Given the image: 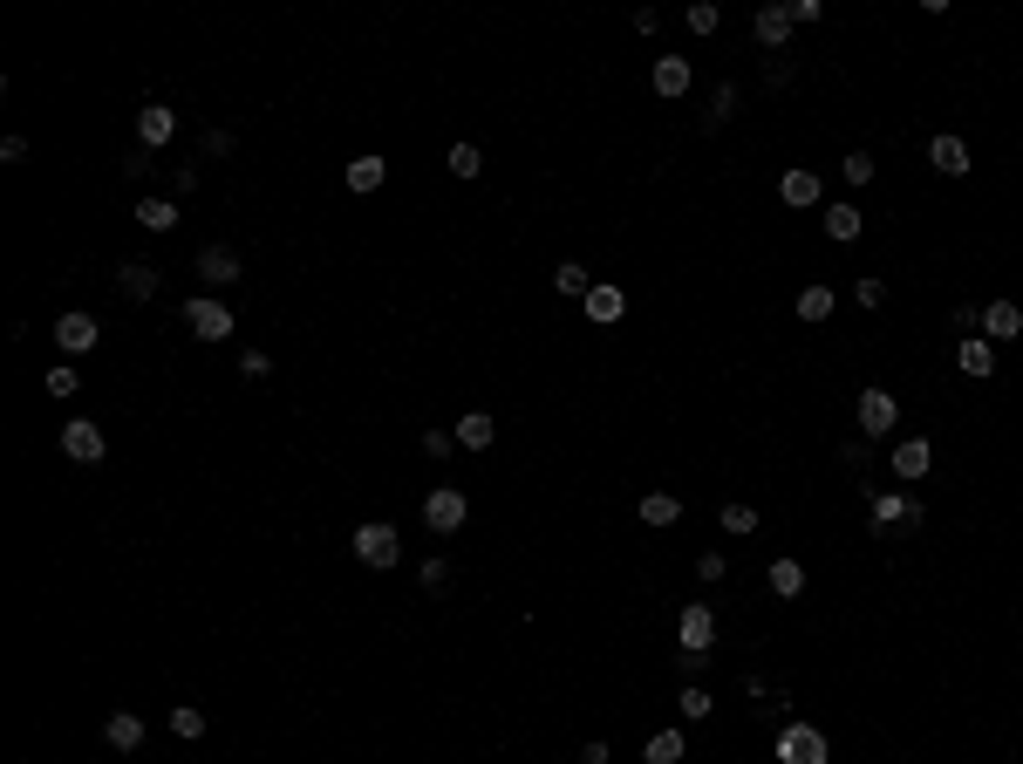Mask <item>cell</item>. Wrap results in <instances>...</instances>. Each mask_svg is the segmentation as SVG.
Returning a JSON list of instances; mask_svg holds the SVG:
<instances>
[{"instance_id": "cell-1", "label": "cell", "mask_w": 1023, "mask_h": 764, "mask_svg": "<svg viewBox=\"0 0 1023 764\" xmlns=\"http://www.w3.org/2000/svg\"><path fill=\"white\" fill-rule=\"evenodd\" d=\"M348 553L362 560V567H396L403 560V539H396V526L389 519H369V526H355V539H348Z\"/></svg>"}, {"instance_id": "cell-2", "label": "cell", "mask_w": 1023, "mask_h": 764, "mask_svg": "<svg viewBox=\"0 0 1023 764\" xmlns=\"http://www.w3.org/2000/svg\"><path fill=\"white\" fill-rule=\"evenodd\" d=\"M471 519V498L457 492V485H437V492H423V526L430 533H457Z\"/></svg>"}, {"instance_id": "cell-3", "label": "cell", "mask_w": 1023, "mask_h": 764, "mask_svg": "<svg viewBox=\"0 0 1023 764\" xmlns=\"http://www.w3.org/2000/svg\"><path fill=\"white\" fill-rule=\"evenodd\" d=\"M185 328L198 335V342H226V335H232V307L212 301V294H191V301H185Z\"/></svg>"}, {"instance_id": "cell-4", "label": "cell", "mask_w": 1023, "mask_h": 764, "mask_svg": "<svg viewBox=\"0 0 1023 764\" xmlns=\"http://www.w3.org/2000/svg\"><path fill=\"white\" fill-rule=\"evenodd\" d=\"M894 423H901V403H894V389L867 382V389H860V437H894Z\"/></svg>"}, {"instance_id": "cell-5", "label": "cell", "mask_w": 1023, "mask_h": 764, "mask_svg": "<svg viewBox=\"0 0 1023 764\" xmlns=\"http://www.w3.org/2000/svg\"><path fill=\"white\" fill-rule=\"evenodd\" d=\"M676 642H682V655H710V642H717V614L703 608V601H689V608L676 614Z\"/></svg>"}, {"instance_id": "cell-6", "label": "cell", "mask_w": 1023, "mask_h": 764, "mask_svg": "<svg viewBox=\"0 0 1023 764\" xmlns=\"http://www.w3.org/2000/svg\"><path fill=\"white\" fill-rule=\"evenodd\" d=\"M62 451H69L76 464H103V458H110V437H103L89 417H69V423H62Z\"/></svg>"}, {"instance_id": "cell-7", "label": "cell", "mask_w": 1023, "mask_h": 764, "mask_svg": "<svg viewBox=\"0 0 1023 764\" xmlns=\"http://www.w3.org/2000/svg\"><path fill=\"white\" fill-rule=\"evenodd\" d=\"M778 764H826V730L792 724L785 737H778Z\"/></svg>"}, {"instance_id": "cell-8", "label": "cell", "mask_w": 1023, "mask_h": 764, "mask_svg": "<svg viewBox=\"0 0 1023 764\" xmlns=\"http://www.w3.org/2000/svg\"><path fill=\"white\" fill-rule=\"evenodd\" d=\"M928 471H935V444H928V437H901V444H894V478H901V485H921Z\"/></svg>"}, {"instance_id": "cell-9", "label": "cell", "mask_w": 1023, "mask_h": 764, "mask_svg": "<svg viewBox=\"0 0 1023 764\" xmlns=\"http://www.w3.org/2000/svg\"><path fill=\"white\" fill-rule=\"evenodd\" d=\"M751 35H758V48H771V55H778V48L792 41V7H785V0L758 7V14H751Z\"/></svg>"}, {"instance_id": "cell-10", "label": "cell", "mask_w": 1023, "mask_h": 764, "mask_svg": "<svg viewBox=\"0 0 1023 764\" xmlns=\"http://www.w3.org/2000/svg\"><path fill=\"white\" fill-rule=\"evenodd\" d=\"M55 342L69 348V355H89V348L103 342V328H96V314H82V307H69V314L55 321Z\"/></svg>"}, {"instance_id": "cell-11", "label": "cell", "mask_w": 1023, "mask_h": 764, "mask_svg": "<svg viewBox=\"0 0 1023 764\" xmlns=\"http://www.w3.org/2000/svg\"><path fill=\"white\" fill-rule=\"evenodd\" d=\"M171 137H178V110H164V103H144V110H137V144H144V151H164Z\"/></svg>"}, {"instance_id": "cell-12", "label": "cell", "mask_w": 1023, "mask_h": 764, "mask_svg": "<svg viewBox=\"0 0 1023 764\" xmlns=\"http://www.w3.org/2000/svg\"><path fill=\"white\" fill-rule=\"evenodd\" d=\"M778 198H785L792 212H812V205L826 198V185H819V171H805V164H792V171L778 178Z\"/></svg>"}, {"instance_id": "cell-13", "label": "cell", "mask_w": 1023, "mask_h": 764, "mask_svg": "<svg viewBox=\"0 0 1023 764\" xmlns=\"http://www.w3.org/2000/svg\"><path fill=\"white\" fill-rule=\"evenodd\" d=\"M983 342H1023V307L1017 301H989L983 307Z\"/></svg>"}, {"instance_id": "cell-14", "label": "cell", "mask_w": 1023, "mask_h": 764, "mask_svg": "<svg viewBox=\"0 0 1023 764\" xmlns=\"http://www.w3.org/2000/svg\"><path fill=\"white\" fill-rule=\"evenodd\" d=\"M873 526H921V498H908V492H873Z\"/></svg>"}, {"instance_id": "cell-15", "label": "cell", "mask_w": 1023, "mask_h": 764, "mask_svg": "<svg viewBox=\"0 0 1023 764\" xmlns=\"http://www.w3.org/2000/svg\"><path fill=\"white\" fill-rule=\"evenodd\" d=\"M955 369L976 376V382H989V376H996V348H989L983 335H962V342H955Z\"/></svg>"}, {"instance_id": "cell-16", "label": "cell", "mask_w": 1023, "mask_h": 764, "mask_svg": "<svg viewBox=\"0 0 1023 764\" xmlns=\"http://www.w3.org/2000/svg\"><path fill=\"white\" fill-rule=\"evenodd\" d=\"M492 444H498V423L485 410H464L457 417V451H492Z\"/></svg>"}, {"instance_id": "cell-17", "label": "cell", "mask_w": 1023, "mask_h": 764, "mask_svg": "<svg viewBox=\"0 0 1023 764\" xmlns=\"http://www.w3.org/2000/svg\"><path fill=\"white\" fill-rule=\"evenodd\" d=\"M341 178H348V191H355V198H369V191H382V178H389V157H376V151H369V157H355V164H348Z\"/></svg>"}, {"instance_id": "cell-18", "label": "cell", "mask_w": 1023, "mask_h": 764, "mask_svg": "<svg viewBox=\"0 0 1023 764\" xmlns=\"http://www.w3.org/2000/svg\"><path fill=\"white\" fill-rule=\"evenodd\" d=\"M689 82H696L689 55H662L655 62V96H689Z\"/></svg>"}, {"instance_id": "cell-19", "label": "cell", "mask_w": 1023, "mask_h": 764, "mask_svg": "<svg viewBox=\"0 0 1023 764\" xmlns=\"http://www.w3.org/2000/svg\"><path fill=\"white\" fill-rule=\"evenodd\" d=\"M928 164H935L942 178H969V144H962V137H935V144H928Z\"/></svg>"}, {"instance_id": "cell-20", "label": "cell", "mask_w": 1023, "mask_h": 764, "mask_svg": "<svg viewBox=\"0 0 1023 764\" xmlns=\"http://www.w3.org/2000/svg\"><path fill=\"white\" fill-rule=\"evenodd\" d=\"M198 273H205V287H232L239 280V253L232 246H205L198 253Z\"/></svg>"}, {"instance_id": "cell-21", "label": "cell", "mask_w": 1023, "mask_h": 764, "mask_svg": "<svg viewBox=\"0 0 1023 764\" xmlns=\"http://www.w3.org/2000/svg\"><path fill=\"white\" fill-rule=\"evenodd\" d=\"M587 314H594L601 328H614V321L628 314V294H621L614 280H594V294H587Z\"/></svg>"}, {"instance_id": "cell-22", "label": "cell", "mask_w": 1023, "mask_h": 764, "mask_svg": "<svg viewBox=\"0 0 1023 764\" xmlns=\"http://www.w3.org/2000/svg\"><path fill=\"white\" fill-rule=\"evenodd\" d=\"M116 287H123V301H151V294H157V267L123 260V267H116Z\"/></svg>"}, {"instance_id": "cell-23", "label": "cell", "mask_w": 1023, "mask_h": 764, "mask_svg": "<svg viewBox=\"0 0 1023 764\" xmlns=\"http://www.w3.org/2000/svg\"><path fill=\"white\" fill-rule=\"evenodd\" d=\"M103 737H110V751H137V744H144V717H137V710H110Z\"/></svg>"}, {"instance_id": "cell-24", "label": "cell", "mask_w": 1023, "mask_h": 764, "mask_svg": "<svg viewBox=\"0 0 1023 764\" xmlns=\"http://www.w3.org/2000/svg\"><path fill=\"white\" fill-rule=\"evenodd\" d=\"M792 314H798V321H812V328H819V321L833 314V287H826V280H812V287H798Z\"/></svg>"}, {"instance_id": "cell-25", "label": "cell", "mask_w": 1023, "mask_h": 764, "mask_svg": "<svg viewBox=\"0 0 1023 764\" xmlns=\"http://www.w3.org/2000/svg\"><path fill=\"white\" fill-rule=\"evenodd\" d=\"M676 519H682V498L676 492H642V526L662 533V526H676Z\"/></svg>"}, {"instance_id": "cell-26", "label": "cell", "mask_w": 1023, "mask_h": 764, "mask_svg": "<svg viewBox=\"0 0 1023 764\" xmlns=\"http://www.w3.org/2000/svg\"><path fill=\"white\" fill-rule=\"evenodd\" d=\"M553 287H560L567 301H587V294H594V273L580 267V260H560V267H553Z\"/></svg>"}, {"instance_id": "cell-27", "label": "cell", "mask_w": 1023, "mask_h": 764, "mask_svg": "<svg viewBox=\"0 0 1023 764\" xmlns=\"http://www.w3.org/2000/svg\"><path fill=\"white\" fill-rule=\"evenodd\" d=\"M764 580H771V594H778V601H798V594H805V567H798V560H771V573H764Z\"/></svg>"}, {"instance_id": "cell-28", "label": "cell", "mask_w": 1023, "mask_h": 764, "mask_svg": "<svg viewBox=\"0 0 1023 764\" xmlns=\"http://www.w3.org/2000/svg\"><path fill=\"white\" fill-rule=\"evenodd\" d=\"M826 239L853 246V239H860V205H826Z\"/></svg>"}, {"instance_id": "cell-29", "label": "cell", "mask_w": 1023, "mask_h": 764, "mask_svg": "<svg viewBox=\"0 0 1023 764\" xmlns=\"http://www.w3.org/2000/svg\"><path fill=\"white\" fill-rule=\"evenodd\" d=\"M137 226L171 232V226H178V205H171V198H137Z\"/></svg>"}, {"instance_id": "cell-30", "label": "cell", "mask_w": 1023, "mask_h": 764, "mask_svg": "<svg viewBox=\"0 0 1023 764\" xmlns=\"http://www.w3.org/2000/svg\"><path fill=\"white\" fill-rule=\"evenodd\" d=\"M682 21H689V35H717V28H723V7H717V0H689V7H682Z\"/></svg>"}, {"instance_id": "cell-31", "label": "cell", "mask_w": 1023, "mask_h": 764, "mask_svg": "<svg viewBox=\"0 0 1023 764\" xmlns=\"http://www.w3.org/2000/svg\"><path fill=\"white\" fill-rule=\"evenodd\" d=\"M676 710L689 717V724H703V717H710L717 703H710V689H703V683H682V689H676Z\"/></svg>"}, {"instance_id": "cell-32", "label": "cell", "mask_w": 1023, "mask_h": 764, "mask_svg": "<svg viewBox=\"0 0 1023 764\" xmlns=\"http://www.w3.org/2000/svg\"><path fill=\"white\" fill-rule=\"evenodd\" d=\"M723 533H737V539H744V533H758V505L730 498V505H723Z\"/></svg>"}, {"instance_id": "cell-33", "label": "cell", "mask_w": 1023, "mask_h": 764, "mask_svg": "<svg viewBox=\"0 0 1023 764\" xmlns=\"http://www.w3.org/2000/svg\"><path fill=\"white\" fill-rule=\"evenodd\" d=\"M648 764H682V730H655L648 737Z\"/></svg>"}, {"instance_id": "cell-34", "label": "cell", "mask_w": 1023, "mask_h": 764, "mask_svg": "<svg viewBox=\"0 0 1023 764\" xmlns=\"http://www.w3.org/2000/svg\"><path fill=\"white\" fill-rule=\"evenodd\" d=\"M171 730H178L185 744H198V737H205V710H198V703H178V710H171Z\"/></svg>"}, {"instance_id": "cell-35", "label": "cell", "mask_w": 1023, "mask_h": 764, "mask_svg": "<svg viewBox=\"0 0 1023 764\" xmlns=\"http://www.w3.org/2000/svg\"><path fill=\"white\" fill-rule=\"evenodd\" d=\"M485 171V151L478 144H451V178H478Z\"/></svg>"}, {"instance_id": "cell-36", "label": "cell", "mask_w": 1023, "mask_h": 764, "mask_svg": "<svg viewBox=\"0 0 1023 764\" xmlns=\"http://www.w3.org/2000/svg\"><path fill=\"white\" fill-rule=\"evenodd\" d=\"M839 178H846V185H867V178H873V157L867 151H846V157H839Z\"/></svg>"}, {"instance_id": "cell-37", "label": "cell", "mask_w": 1023, "mask_h": 764, "mask_svg": "<svg viewBox=\"0 0 1023 764\" xmlns=\"http://www.w3.org/2000/svg\"><path fill=\"white\" fill-rule=\"evenodd\" d=\"M417 587H430V594H444V587H451V560H423Z\"/></svg>"}, {"instance_id": "cell-38", "label": "cell", "mask_w": 1023, "mask_h": 764, "mask_svg": "<svg viewBox=\"0 0 1023 764\" xmlns=\"http://www.w3.org/2000/svg\"><path fill=\"white\" fill-rule=\"evenodd\" d=\"M239 376H246V382H266V376H273V355L246 348V355H239Z\"/></svg>"}, {"instance_id": "cell-39", "label": "cell", "mask_w": 1023, "mask_h": 764, "mask_svg": "<svg viewBox=\"0 0 1023 764\" xmlns=\"http://www.w3.org/2000/svg\"><path fill=\"white\" fill-rule=\"evenodd\" d=\"M737 116V82H723L717 96H710V123H730Z\"/></svg>"}, {"instance_id": "cell-40", "label": "cell", "mask_w": 1023, "mask_h": 764, "mask_svg": "<svg viewBox=\"0 0 1023 764\" xmlns=\"http://www.w3.org/2000/svg\"><path fill=\"white\" fill-rule=\"evenodd\" d=\"M853 301H860V307H887V280H873V273H867V280H853Z\"/></svg>"}, {"instance_id": "cell-41", "label": "cell", "mask_w": 1023, "mask_h": 764, "mask_svg": "<svg viewBox=\"0 0 1023 764\" xmlns=\"http://www.w3.org/2000/svg\"><path fill=\"white\" fill-rule=\"evenodd\" d=\"M457 451V430H423V458H451Z\"/></svg>"}, {"instance_id": "cell-42", "label": "cell", "mask_w": 1023, "mask_h": 764, "mask_svg": "<svg viewBox=\"0 0 1023 764\" xmlns=\"http://www.w3.org/2000/svg\"><path fill=\"white\" fill-rule=\"evenodd\" d=\"M76 389H82V376L69 369V362H62V369H48V396H76Z\"/></svg>"}, {"instance_id": "cell-43", "label": "cell", "mask_w": 1023, "mask_h": 764, "mask_svg": "<svg viewBox=\"0 0 1023 764\" xmlns=\"http://www.w3.org/2000/svg\"><path fill=\"white\" fill-rule=\"evenodd\" d=\"M151 171H157V164H151V151H144V144H137V151H123V178H151Z\"/></svg>"}, {"instance_id": "cell-44", "label": "cell", "mask_w": 1023, "mask_h": 764, "mask_svg": "<svg viewBox=\"0 0 1023 764\" xmlns=\"http://www.w3.org/2000/svg\"><path fill=\"white\" fill-rule=\"evenodd\" d=\"M696 573H703V580H710V587H717L723 573H730V560H723V553H696Z\"/></svg>"}, {"instance_id": "cell-45", "label": "cell", "mask_w": 1023, "mask_h": 764, "mask_svg": "<svg viewBox=\"0 0 1023 764\" xmlns=\"http://www.w3.org/2000/svg\"><path fill=\"white\" fill-rule=\"evenodd\" d=\"M785 7H792V28H812V21H819V14H826V7H819V0H785Z\"/></svg>"}, {"instance_id": "cell-46", "label": "cell", "mask_w": 1023, "mask_h": 764, "mask_svg": "<svg viewBox=\"0 0 1023 764\" xmlns=\"http://www.w3.org/2000/svg\"><path fill=\"white\" fill-rule=\"evenodd\" d=\"M955 328L962 335H983V307H955Z\"/></svg>"}, {"instance_id": "cell-47", "label": "cell", "mask_w": 1023, "mask_h": 764, "mask_svg": "<svg viewBox=\"0 0 1023 764\" xmlns=\"http://www.w3.org/2000/svg\"><path fill=\"white\" fill-rule=\"evenodd\" d=\"M171 191H178V198H191V191H198V171H191V164H178V171H171Z\"/></svg>"}, {"instance_id": "cell-48", "label": "cell", "mask_w": 1023, "mask_h": 764, "mask_svg": "<svg viewBox=\"0 0 1023 764\" xmlns=\"http://www.w3.org/2000/svg\"><path fill=\"white\" fill-rule=\"evenodd\" d=\"M839 464H867V437H846L839 444Z\"/></svg>"}, {"instance_id": "cell-49", "label": "cell", "mask_w": 1023, "mask_h": 764, "mask_svg": "<svg viewBox=\"0 0 1023 764\" xmlns=\"http://www.w3.org/2000/svg\"><path fill=\"white\" fill-rule=\"evenodd\" d=\"M205 157H232V130H212L205 137Z\"/></svg>"}, {"instance_id": "cell-50", "label": "cell", "mask_w": 1023, "mask_h": 764, "mask_svg": "<svg viewBox=\"0 0 1023 764\" xmlns=\"http://www.w3.org/2000/svg\"><path fill=\"white\" fill-rule=\"evenodd\" d=\"M607 758H614V751H607V737H594V744L580 751V764H607Z\"/></svg>"}]
</instances>
